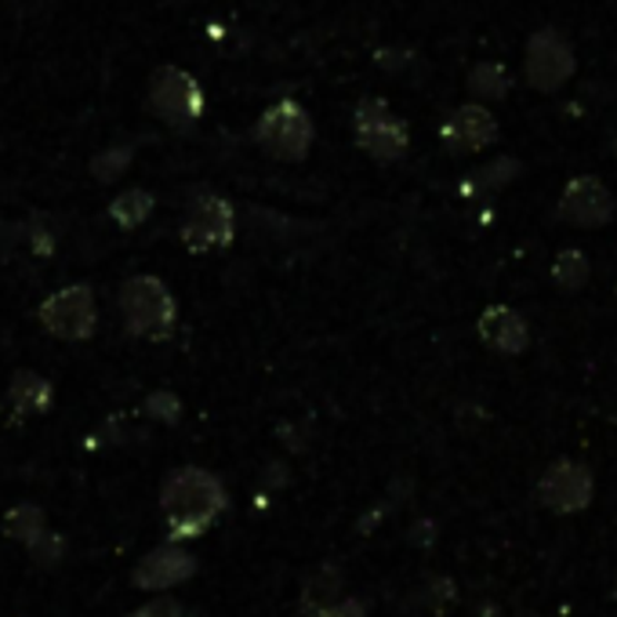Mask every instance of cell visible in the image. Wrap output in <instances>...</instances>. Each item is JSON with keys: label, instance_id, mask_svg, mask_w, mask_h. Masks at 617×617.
<instances>
[{"label": "cell", "instance_id": "1", "mask_svg": "<svg viewBox=\"0 0 617 617\" xmlns=\"http://www.w3.org/2000/svg\"><path fill=\"white\" fill-rule=\"evenodd\" d=\"M226 505H229V494L215 472L197 469V465L171 472L160 487V509H163L168 534H171L168 541L200 538V534L226 512Z\"/></svg>", "mask_w": 617, "mask_h": 617}, {"label": "cell", "instance_id": "2", "mask_svg": "<svg viewBox=\"0 0 617 617\" xmlns=\"http://www.w3.org/2000/svg\"><path fill=\"white\" fill-rule=\"evenodd\" d=\"M574 70H578V54H574L570 40L545 26V30L530 33L527 48H524V77L534 91L541 94H556L570 84Z\"/></svg>", "mask_w": 617, "mask_h": 617}, {"label": "cell", "instance_id": "3", "mask_svg": "<svg viewBox=\"0 0 617 617\" xmlns=\"http://www.w3.org/2000/svg\"><path fill=\"white\" fill-rule=\"evenodd\" d=\"M534 494L553 516H578L596 501V472L578 458H559L541 472Z\"/></svg>", "mask_w": 617, "mask_h": 617}, {"label": "cell", "instance_id": "4", "mask_svg": "<svg viewBox=\"0 0 617 617\" xmlns=\"http://www.w3.org/2000/svg\"><path fill=\"white\" fill-rule=\"evenodd\" d=\"M120 312L135 335L160 338L171 331L175 324V301L168 287L153 277H135L120 287Z\"/></svg>", "mask_w": 617, "mask_h": 617}, {"label": "cell", "instance_id": "5", "mask_svg": "<svg viewBox=\"0 0 617 617\" xmlns=\"http://www.w3.org/2000/svg\"><path fill=\"white\" fill-rule=\"evenodd\" d=\"M617 215V200L610 186L596 175H578L564 186L556 200V218L574 229H603L610 226Z\"/></svg>", "mask_w": 617, "mask_h": 617}, {"label": "cell", "instance_id": "6", "mask_svg": "<svg viewBox=\"0 0 617 617\" xmlns=\"http://www.w3.org/2000/svg\"><path fill=\"white\" fill-rule=\"evenodd\" d=\"M200 559L182 541H163L153 553L142 556L131 570V585L142 593H168L175 585H186L197 574Z\"/></svg>", "mask_w": 617, "mask_h": 617}, {"label": "cell", "instance_id": "7", "mask_svg": "<svg viewBox=\"0 0 617 617\" xmlns=\"http://www.w3.org/2000/svg\"><path fill=\"white\" fill-rule=\"evenodd\" d=\"M258 142H262L272 157L298 160V157H306V149L312 142V123L295 102H280L262 117V123H258Z\"/></svg>", "mask_w": 617, "mask_h": 617}, {"label": "cell", "instance_id": "8", "mask_svg": "<svg viewBox=\"0 0 617 617\" xmlns=\"http://www.w3.org/2000/svg\"><path fill=\"white\" fill-rule=\"evenodd\" d=\"M356 139L378 160H400L407 153L404 120L381 102H360V109H356Z\"/></svg>", "mask_w": 617, "mask_h": 617}, {"label": "cell", "instance_id": "9", "mask_svg": "<svg viewBox=\"0 0 617 617\" xmlns=\"http://www.w3.org/2000/svg\"><path fill=\"white\" fill-rule=\"evenodd\" d=\"M40 324L59 338H88L94 331V298L88 287H66L40 306Z\"/></svg>", "mask_w": 617, "mask_h": 617}, {"label": "cell", "instance_id": "10", "mask_svg": "<svg viewBox=\"0 0 617 617\" xmlns=\"http://www.w3.org/2000/svg\"><path fill=\"white\" fill-rule=\"evenodd\" d=\"M494 142H498V117L479 102L455 109L444 123V146L450 153H479Z\"/></svg>", "mask_w": 617, "mask_h": 617}, {"label": "cell", "instance_id": "11", "mask_svg": "<svg viewBox=\"0 0 617 617\" xmlns=\"http://www.w3.org/2000/svg\"><path fill=\"white\" fill-rule=\"evenodd\" d=\"M479 341L498 356H524L530 349V324L512 306H490L479 312Z\"/></svg>", "mask_w": 617, "mask_h": 617}, {"label": "cell", "instance_id": "12", "mask_svg": "<svg viewBox=\"0 0 617 617\" xmlns=\"http://www.w3.org/2000/svg\"><path fill=\"white\" fill-rule=\"evenodd\" d=\"M149 102L163 117V120H193L200 113V88L197 80L182 73V70H160L153 80V91H149Z\"/></svg>", "mask_w": 617, "mask_h": 617}, {"label": "cell", "instance_id": "13", "mask_svg": "<svg viewBox=\"0 0 617 617\" xmlns=\"http://www.w3.org/2000/svg\"><path fill=\"white\" fill-rule=\"evenodd\" d=\"M182 237H186L189 247H197V251H203V247L229 243V237H232V208L226 200H218V197L197 200L193 208H189Z\"/></svg>", "mask_w": 617, "mask_h": 617}, {"label": "cell", "instance_id": "14", "mask_svg": "<svg viewBox=\"0 0 617 617\" xmlns=\"http://www.w3.org/2000/svg\"><path fill=\"white\" fill-rule=\"evenodd\" d=\"M341 585H346L341 581V570L335 564H320L306 581H301V599H298L301 617H317L324 607H331L335 599H341Z\"/></svg>", "mask_w": 617, "mask_h": 617}, {"label": "cell", "instance_id": "15", "mask_svg": "<svg viewBox=\"0 0 617 617\" xmlns=\"http://www.w3.org/2000/svg\"><path fill=\"white\" fill-rule=\"evenodd\" d=\"M588 280H593V262H588V255L581 251V247H564L553 262V283L559 287V291L578 295L588 287Z\"/></svg>", "mask_w": 617, "mask_h": 617}, {"label": "cell", "instance_id": "16", "mask_svg": "<svg viewBox=\"0 0 617 617\" xmlns=\"http://www.w3.org/2000/svg\"><path fill=\"white\" fill-rule=\"evenodd\" d=\"M469 91L484 102H498L512 91V73L505 62H476L469 73Z\"/></svg>", "mask_w": 617, "mask_h": 617}, {"label": "cell", "instance_id": "17", "mask_svg": "<svg viewBox=\"0 0 617 617\" xmlns=\"http://www.w3.org/2000/svg\"><path fill=\"white\" fill-rule=\"evenodd\" d=\"M519 171H524V163L512 160V157H494L487 168H479L476 175H469V182H465L461 189L465 193H494V189H505L512 186Z\"/></svg>", "mask_w": 617, "mask_h": 617}, {"label": "cell", "instance_id": "18", "mask_svg": "<svg viewBox=\"0 0 617 617\" xmlns=\"http://www.w3.org/2000/svg\"><path fill=\"white\" fill-rule=\"evenodd\" d=\"M4 534L11 541H19V545H30V541H37L40 534L48 530V519H44V512L37 509V505H30V501H22V505H16V509H8L4 512Z\"/></svg>", "mask_w": 617, "mask_h": 617}, {"label": "cell", "instance_id": "19", "mask_svg": "<svg viewBox=\"0 0 617 617\" xmlns=\"http://www.w3.org/2000/svg\"><path fill=\"white\" fill-rule=\"evenodd\" d=\"M11 404H16V410H22V415H40V410H48L51 404V386L40 375H16V381H11Z\"/></svg>", "mask_w": 617, "mask_h": 617}, {"label": "cell", "instance_id": "20", "mask_svg": "<svg viewBox=\"0 0 617 617\" xmlns=\"http://www.w3.org/2000/svg\"><path fill=\"white\" fill-rule=\"evenodd\" d=\"M458 603V585L447 574H436V578L425 581L415 593V607L429 610V614H447Z\"/></svg>", "mask_w": 617, "mask_h": 617}, {"label": "cell", "instance_id": "21", "mask_svg": "<svg viewBox=\"0 0 617 617\" xmlns=\"http://www.w3.org/2000/svg\"><path fill=\"white\" fill-rule=\"evenodd\" d=\"M149 208H153V197L142 193V189H131V193H123L120 200H113V218L120 226H139L142 218L149 215Z\"/></svg>", "mask_w": 617, "mask_h": 617}, {"label": "cell", "instance_id": "22", "mask_svg": "<svg viewBox=\"0 0 617 617\" xmlns=\"http://www.w3.org/2000/svg\"><path fill=\"white\" fill-rule=\"evenodd\" d=\"M26 548H30V559H33V564H37V567H44V570H51V567L66 556V541H62V534H51V530H44L37 541H30Z\"/></svg>", "mask_w": 617, "mask_h": 617}, {"label": "cell", "instance_id": "23", "mask_svg": "<svg viewBox=\"0 0 617 617\" xmlns=\"http://www.w3.org/2000/svg\"><path fill=\"white\" fill-rule=\"evenodd\" d=\"M128 617H193V610L182 607L178 599H149L142 607H135Z\"/></svg>", "mask_w": 617, "mask_h": 617}, {"label": "cell", "instance_id": "24", "mask_svg": "<svg viewBox=\"0 0 617 617\" xmlns=\"http://www.w3.org/2000/svg\"><path fill=\"white\" fill-rule=\"evenodd\" d=\"M149 415L160 421H175L182 415V404H178L171 392H157V396H149Z\"/></svg>", "mask_w": 617, "mask_h": 617}, {"label": "cell", "instance_id": "25", "mask_svg": "<svg viewBox=\"0 0 617 617\" xmlns=\"http://www.w3.org/2000/svg\"><path fill=\"white\" fill-rule=\"evenodd\" d=\"M317 617H367V607H364V599H356V596H341L335 599L331 607H324Z\"/></svg>", "mask_w": 617, "mask_h": 617}, {"label": "cell", "instance_id": "26", "mask_svg": "<svg viewBox=\"0 0 617 617\" xmlns=\"http://www.w3.org/2000/svg\"><path fill=\"white\" fill-rule=\"evenodd\" d=\"M436 534H440V527H436L432 519H418V524L407 530V541L415 548H429L436 541Z\"/></svg>", "mask_w": 617, "mask_h": 617}, {"label": "cell", "instance_id": "27", "mask_svg": "<svg viewBox=\"0 0 617 617\" xmlns=\"http://www.w3.org/2000/svg\"><path fill=\"white\" fill-rule=\"evenodd\" d=\"M610 153H614V160H617V135H614V139H610Z\"/></svg>", "mask_w": 617, "mask_h": 617}, {"label": "cell", "instance_id": "28", "mask_svg": "<svg viewBox=\"0 0 617 617\" xmlns=\"http://www.w3.org/2000/svg\"><path fill=\"white\" fill-rule=\"evenodd\" d=\"M610 596H614V603H617V574H614V585H610Z\"/></svg>", "mask_w": 617, "mask_h": 617}, {"label": "cell", "instance_id": "29", "mask_svg": "<svg viewBox=\"0 0 617 617\" xmlns=\"http://www.w3.org/2000/svg\"><path fill=\"white\" fill-rule=\"evenodd\" d=\"M524 617H541V614H524Z\"/></svg>", "mask_w": 617, "mask_h": 617}, {"label": "cell", "instance_id": "30", "mask_svg": "<svg viewBox=\"0 0 617 617\" xmlns=\"http://www.w3.org/2000/svg\"><path fill=\"white\" fill-rule=\"evenodd\" d=\"M614 295H617V287H614Z\"/></svg>", "mask_w": 617, "mask_h": 617}]
</instances>
